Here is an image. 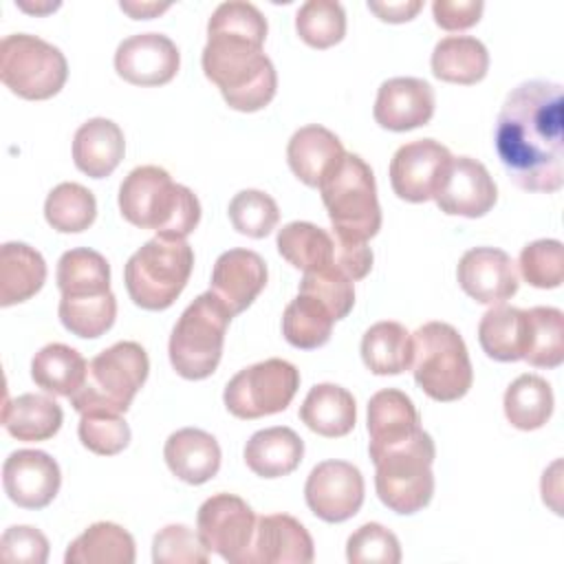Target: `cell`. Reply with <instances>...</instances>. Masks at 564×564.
Wrapping results in <instances>:
<instances>
[{"label": "cell", "instance_id": "cell-1", "mask_svg": "<svg viewBox=\"0 0 564 564\" xmlns=\"http://www.w3.org/2000/svg\"><path fill=\"white\" fill-rule=\"evenodd\" d=\"M507 176L524 192H557L564 185L562 84L529 79L502 101L494 137Z\"/></svg>", "mask_w": 564, "mask_h": 564}, {"label": "cell", "instance_id": "cell-2", "mask_svg": "<svg viewBox=\"0 0 564 564\" xmlns=\"http://www.w3.org/2000/svg\"><path fill=\"white\" fill-rule=\"evenodd\" d=\"M267 31L260 9L242 0L218 4L207 22L203 73L238 112L262 110L275 97V66L262 51Z\"/></svg>", "mask_w": 564, "mask_h": 564}, {"label": "cell", "instance_id": "cell-3", "mask_svg": "<svg viewBox=\"0 0 564 564\" xmlns=\"http://www.w3.org/2000/svg\"><path fill=\"white\" fill-rule=\"evenodd\" d=\"M121 216L139 227L154 229L163 238L185 240L200 220V203L196 194L174 183L159 165L134 167L119 187Z\"/></svg>", "mask_w": 564, "mask_h": 564}, {"label": "cell", "instance_id": "cell-4", "mask_svg": "<svg viewBox=\"0 0 564 564\" xmlns=\"http://www.w3.org/2000/svg\"><path fill=\"white\" fill-rule=\"evenodd\" d=\"M368 454L377 469V496L390 511L412 516L430 505L434 496L432 463L436 458V447L425 430H419L403 443Z\"/></svg>", "mask_w": 564, "mask_h": 564}, {"label": "cell", "instance_id": "cell-5", "mask_svg": "<svg viewBox=\"0 0 564 564\" xmlns=\"http://www.w3.org/2000/svg\"><path fill=\"white\" fill-rule=\"evenodd\" d=\"M328 212L333 236L346 242H368L381 229V207L370 165L346 152L339 165L317 187Z\"/></svg>", "mask_w": 564, "mask_h": 564}, {"label": "cell", "instance_id": "cell-6", "mask_svg": "<svg viewBox=\"0 0 564 564\" xmlns=\"http://www.w3.org/2000/svg\"><path fill=\"white\" fill-rule=\"evenodd\" d=\"M410 368L416 386L443 403L463 399L474 381L467 346L447 322H427L412 333Z\"/></svg>", "mask_w": 564, "mask_h": 564}, {"label": "cell", "instance_id": "cell-7", "mask_svg": "<svg viewBox=\"0 0 564 564\" xmlns=\"http://www.w3.org/2000/svg\"><path fill=\"white\" fill-rule=\"evenodd\" d=\"M194 251L181 238L156 236L139 247L123 267L130 300L145 311H165L187 286Z\"/></svg>", "mask_w": 564, "mask_h": 564}, {"label": "cell", "instance_id": "cell-8", "mask_svg": "<svg viewBox=\"0 0 564 564\" xmlns=\"http://www.w3.org/2000/svg\"><path fill=\"white\" fill-rule=\"evenodd\" d=\"M150 372V359L141 344L117 341L88 361L82 388L68 397L79 414H126Z\"/></svg>", "mask_w": 564, "mask_h": 564}, {"label": "cell", "instance_id": "cell-9", "mask_svg": "<svg viewBox=\"0 0 564 564\" xmlns=\"http://www.w3.org/2000/svg\"><path fill=\"white\" fill-rule=\"evenodd\" d=\"M231 311L212 293H200L178 317L170 335V364L183 379H207L220 364Z\"/></svg>", "mask_w": 564, "mask_h": 564}, {"label": "cell", "instance_id": "cell-10", "mask_svg": "<svg viewBox=\"0 0 564 564\" xmlns=\"http://www.w3.org/2000/svg\"><path fill=\"white\" fill-rule=\"evenodd\" d=\"M66 77V57L51 42L29 33H11L0 42V79L18 97L51 99Z\"/></svg>", "mask_w": 564, "mask_h": 564}, {"label": "cell", "instance_id": "cell-11", "mask_svg": "<svg viewBox=\"0 0 564 564\" xmlns=\"http://www.w3.org/2000/svg\"><path fill=\"white\" fill-rule=\"evenodd\" d=\"M300 388V370L286 359H264L236 372L225 386V408L236 419H260L289 408Z\"/></svg>", "mask_w": 564, "mask_h": 564}, {"label": "cell", "instance_id": "cell-12", "mask_svg": "<svg viewBox=\"0 0 564 564\" xmlns=\"http://www.w3.org/2000/svg\"><path fill=\"white\" fill-rule=\"evenodd\" d=\"M256 522L253 509L240 496L214 494L196 513V533L207 551L231 564H247Z\"/></svg>", "mask_w": 564, "mask_h": 564}, {"label": "cell", "instance_id": "cell-13", "mask_svg": "<svg viewBox=\"0 0 564 564\" xmlns=\"http://www.w3.org/2000/svg\"><path fill=\"white\" fill-rule=\"evenodd\" d=\"M364 476L346 460L315 465L304 485L308 509L324 522H344L364 505Z\"/></svg>", "mask_w": 564, "mask_h": 564}, {"label": "cell", "instance_id": "cell-14", "mask_svg": "<svg viewBox=\"0 0 564 564\" xmlns=\"http://www.w3.org/2000/svg\"><path fill=\"white\" fill-rule=\"evenodd\" d=\"M432 198L447 216L480 218L496 205L498 187L480 161L452 156Z\"/></svg>", "mask_w": 564, "mask_h": 564}, {"label": "cell", "instance_id": "cell-15", "mask_svg": "<svg viewBox=\"0 0 564 564\" xmlns=\"http://www.w3.org/2000/svg\"><path fill=\"white\" fill-rule=\"evenodd\" d=\"M452 152L434 141L419 139L401 145L390 161V185L408 203H425L434 196Z\"/></svg>", "mask_w": 564, "mask_h": 564}, {"label": "cell", "instance_id": "cell-16", "mask_svg": "<svg viewBox=\"0 0 564 564\" xmlns=\"http://www.w3.org/2000/svg\"><path fill=\"white\" fill-rule=\"evenodd\" d=\"M181 66L176 44L163 33H137L115 51V70L134 86H163L174 79Z\"/></svg>", "mask_w": 564, "mask_h": 564}, {"label": "cell", "instance_id": "cell-17", "mask_svg": "<svg viewBox=\"0 0 564 564\" xmlns=\"http://www.w3.org/2000/svg\"><path fill=\"white\" fill-rule=\"evenodd\" d=\"M460 289L478 304H505L516 295L520 280L513 260L496 247H474L463 253L456 267Z\"/></svg>", "mask_w": 564, "mask_h": 564}, {"label": "cell", "instance_id": "cell-18", "mask_svg": "<svg viewBox=\"0 0 564 564\" xmlns=\"http://www.w3.org/2000/svg\"><path fill=\"white\" fill-rule=\"evenodd\" d=\"M2 485L9 500L18 507L44 509L59 491V465L42 449L11 452L2 465Z\"/></svg>", "mask_w": 564, "mask_h": 564}, {"label": "cell", "instance_id": "cell-19", "mask_svg": "<svg viewBox=\"0 0 564 564\" xmlns=\"http://www.w3.org/2000/svg\"><path fill=\"white\" fill-rule=\"evenodd\" d=\"M375 121L392 132L425 126L434 115V90L419 77H392L377 90Z\"/></svg>", "mask_w": 564, "mask_h": 564}, {"label": "cell", "instance_id": "cell-20", "mask_svg": "<svg viewBox=\"0 0 564 564\" xmlns=\"http://www.w3.org/2000/svg\"><path fill=\"white\" fill-rule=\"evenodd\" d=\"M313 557V538L297 518L289 513L258 518L247 564H308Z\"/></svg>", "mask_w": 564, "mask_h": 564}, {"label": "cell", "instance_id": "cell-21", "mask_svg": "<svg viewBox=\"0 0 564 564\" xmlns=\"http://www.w3.org/2000/svg\"><path fill=\"white\" fill-rule=\"evenodd\" d=\"M267 262L251 249H229L218 256L212 271V293L231 311L242 313L267 286Z\"/></svg>", "mask_w": 564, "mask_h": 564}, {"label": "cell", "instance_id": "cell-22", "mask_svg": "<svg viewBox=\"0 0 564 564\" xmlns=\"http://www.w3.org/2000/svg\"><path fill=\"white\" fill-rule=\"evenodd\" d=\"M346 150L335 132L311 123L293 132L286 145L291 172L308 187H319L322 181L339 165Z\"/></svg>", "mask_w": 564, "mask_h": 564}, {"label": "cell", "instance_id": "cell-23", "mask_svg": "<svg viewBox=\"0 0 564 564\" xmlns=\"http://www.w3.org/2000/svg\"><path fill=\"white\" fill-rule=\"evenodd\" d=\"M163 458L178 480L203 485L220 469V445L205 430L183 427L167 436Z\"/></svg>", "mask_w": 564, "mask_h": 564}, {"label": "cell", "instance_id": "cell-24", "mask_svg": "<svg viewBox=\"0 0 564 564\" xmlns=\"http://www.w3.org/2000/svg\"><path fill=\"white\" fill-rule=\"evenodd\" d=\"M421 427V416L412 399L397 390L386 388L370 397L368 401V452L383 449L412 438Z\"/></svg>", "mask_w": 564, "mask_h": 564}, {"label": "cell", "instance_id": "cell-25", "mask_svg": "<svg viewBox=\"0 0 564 564\" xmlns=\"http://www.w3.org/2000/svg\"><path fill=\"white\" fill-rule=\"evenodd\" d=\"M126 152V139L121 128L106 119L95 117L82 123L73 139V161L77 170L90 178L110 176L121 163Z\"/></svg>", "mask_w": 564, "mask_h": 564}, {"label": "cell", "instance_id": "cell-26", "mask_svg": "<svg viewBox=\"0 0 564 564\" xmlns=\"http://www.w3.org/2000/svg\"><path fill=\"white\" fill-rule=\"evenodd\" d=\"M304 456V441L295 430L275 425L258 430L245 445V463L260 478H282L297 469Z\"/></svg>", "mask_w": 564, "mask_h": 564}, {"label": "cell", "instance_id": "cell-27", "mask_svg": "<svg viewBox=\"0 0 564 564\" xmlns=\"http://www.w3.org/2000/svg\"><path fill=\"white\" fill-rule=\"evenodd\" d=\"M302 423L326 438L346 436L357 423L355 397L337 383H317L300 405Z\"/></svg>", "mask_w": 564, "mask_h": 564}, {"label": "cell", "instance_id": "cell-28", "mask_svg": "<svg viewBox=\"0 0 564 564\" xmlns=\"http://www.w3.org/2000/svg\"><path fill=\"white\" fill-rule=\"evenodd\" d=\"M46 280L42 253L26 242L0 247V306H13L33 297Z\"/></svg>", "mask_w": 564, "mask_h": 564}, {"label": "cell", "instance_id": "cell-29", "mask_svg": "<svg viewBox=\"0 0 564 564\" xmlns=\"http://www.w3.org/2000/svg\"><path fill=\"white\" fill-rule=\"evenodd\" d=\"M64 412L59 403L44 394H20L15 399H7L2 410L4 430L24 443L48 441L62 427Z\"/></svg>", "mask_w": 564, "mask_h": 564}, {"label": "cell", "instance_id": "cell-30", "mask_svg": "<svg viewBox=\"0 0 564 564\" xmlns=\"http://www.w3.org/2000/svg\"><path fill=\"white\" fill-rule=\"evenodd\" d=\"M432 73L449 84H476L489 70L487 46L471 35H447L432 51Z\"/></svg>", "mask_w": 564, "mask_h": 564}, {"label": "cell", "instance_id": "cell-31", "mask_svg": "<svg viewBox=\"0 0 564 564\" xmlns=\"http://www.w3.org/2000/svg\"><path fill=\"white\" fill-rule=\"evenodd\" d=\"M361 359L372 375H401L412 366V333L399 322H377L361 337Z\"/></svg>", "mask_w": 564, "mask_h": 564}, {"label": "cell", "instance_id": "cell-32", "mask_svg": "<svg viewBox=\"0 0 564 564\" xmlns=\"http://www.w3.org/2000/svg\"><path fill=\"white\" fill-rule=\"evenodd\" d=\"M86 370L88 364L82 352L59 341L40 348L31 361L35 386L57 397H73L82 388Z\"/></svg>", "mask_w": 564, "mask_h": 564}, {"label": "cell", "instance_id": "cell-33", "mask_svg": "<svg viewBox=\"0 0 564 564\" xmlns=\"http://www.w3.org/2000/svg\"><path fill=\"white\" fill-rule=\"evenodd\" d=\"M66 564H132L134 538L115 522H95L70 542Z\"/></svg>", "mask_w": 564, "mask_h": 564}, {"label": "cell", "instance_id": "cell-34", "mask_svg": "<svg viewBox=\"0 0 564 564\" xmlns=\"http://www.w3.org/2000/svg\"><path fill=\"white\" fill-rule=\"evenodd\" d=\"M478 341L487 357L496 361H518L527 346V311L496 304L478 324Z\"/></svg>", "mask_w": 564, "mask_h": 564}, {"label": "cell", "instance_id": "cell-35", "mask_svg": "<svg viewBox=\"0 0 564 564\" xmlns=\"http://www.w3.org/2000/svg\"><path fill=\"white\" fill-rule=\"evenodd\" d=\"M278 251L280 256L302 271H317L335 267V240L326 229L306 223L293 220L278 231Z\"/></svg>", "mask_w": 564, "mask_h": 564}, {"label": "cell", "instance_id": "cell-36", "mask_svg": "<svg viewBox=\"0 0 564 564\" xmlns=\"http://www.w3.org/2000/svg\"><path fill=\"white\" fill-rule=\"evenodd\" d=\"M502 405L513 427L522 432L540 430L553 414V390L546 379L527 372L509 383Z\"/></svg>", "mask_w": 564, "mask_h": 564}, {"label": "cell", "instance_id": "cell-37", "mask_svg": "<svg viewBox=\"0 0 564 564\" xmlns=\"http://www.w3.org/2000/svg\"><path fill=\"white\" fill-rule=\"evenodd\" d=\"M57 286L62 295L86 297L110 291V264L108 260L86 247L68 249L57 262Z\"/></svg>", "mask_w": 564, "mask_h": 564}, {"label": "cell", "instance_id": "cell-38", "mask_svg": "<svg viewBox=\"0 0 564 564\" xmlns=\"http://www.w3.org/2000/svg\"><path fill=\"white\" fill-rule=\"evenodd\" d=\"M333 324L335 317L317 297L297 293V297L291 300L284 308L282 335L291 346L300 350H313L330 339Z\"/></svg>", "mask_w": 564, "mask_h": 564}, {"label": "cell", "instance_id": "cell-39", "mask_svg": "<svg viewBox=\"0 0 564 564\" xmlns=\"http://www.w3.org/2000/svg\"><path fill=\"white\" fill-rule=\"evenodd\" d=\"M524 361L535 368H557L564 361V313L555 306L527 311Z\"/></svg>", "mask_w": 564, "mask_h": 564}, {"label": "cell", "instance_id": "cell-40", "mask_svg": "<svg viewBox=\"0 0 564 564\" xmlns=\"http://www.w3.org/2000/svg\"><path fill=\"white\" fill-rule=\"evenodd\" d=\"M95 216L97 200L79 183H59L46 196L44 218L59 234H79L95 223Z\"/></svg>", "mask_w": 564, "mask_h": 564}, {"label": "cell", "instance_id": "cell-41", "mask_svg": "<svg viewBox=\"0 0 564 564\" xmlns=\"http://www.w3.org/2000/svg\"><path fill=\"white\" fill-rule=\"evenodd\" d=\"M57 313L59 322L68 333L84 339H95L101 337L115 324L117 297L112 291L86 297L62 295Z\"/></svg>", "mask_w": 564, "mask_h": 564}, {"label": "cell", "instance_id": "cell-42", "mask_svg": "<svg viewBox=\"0 0 564 564\" xmlns=\"http://www.w3.org/2000/svg\"><path fill=\"white\" fill-rule=\"evenodd\" d=\"M295 31L313 48H330L346 35V13L335 0H308L295 13Z\"/></svg>", "mask_w": 564, "mask_h": 564}, {"label": "cell", "instance_id": "cell-43", "mask_svg": "<svg viewBox=\"0 0 564 564\" xmlns=\"http://www.w3.org/2000/svg\"><path fill=\"white\" fill-rule=\"evenodd\" d=\"M229 220L238 234L249 238H264L275 229L280 209L267 192L242 189L229 203Z\"/></svg>", "mask_w": 564, "mask_h": 564}, {"label": "cell", "instance_id": "cell-44", "mask_svg": "<svg viewBox=\"0 0 564 564\" xmlns=\"http://www.w3.org/2000/svg\"><path fill=\"white\" fill-rule=\"evenodd\" d=\"M522 278L535 289H557L564 280V247L555 238L533 240L520 251Z\"/></svg>", "mask_w": 564, "mask_h": 564}, {"label": "cell", "instance_id": "cell-45", "mask_svg": "<svg viewBox=\"0 0 564 564\" xmlns=\"http://www.w3.org/2000/svg\"><path fill=\"white\" fill-rule=\"evenodd\" d=\"M300 293L317 297L330 311L335 322L344 319L355 306L352 280L346 273H341L337 267L304 271V278L300 282Z\"/></svg>", "mask_w": 564, "mask_h": 564}, {"label": "cell", "instance_id": "cell-46", "mask_svg": "<svg viewBox=\"0 0 564 564\" xmlns=\"http://www.w3.org/2000/svg\"><path fill=\"white\" fill-rule=\"evenodd\" d=\"M77 434L82 445L99 456H115L130 443V425L121 414L110 412L82 414Z\"/></svg>", "mask_w": 564, "mask_h": 564}, {"label": "cell", "instance_id": "cell-47", "mask_svg": "<svg viewBox=\"0 0 564 564\" xmlns=\"http://www.w3.org/2000/svg\"><path fill=\"white\" fill-rule=\"evenodd\" d=\"M350 564H399L401 544L397 535L379 522H366L346 542Z\"/></svg>", "mask_w": 564, "mask_h": 564}, {"label": "cell", "instance_id": "cell-48", "mask_svg": "<svg viewBox=\"0 0 564 564\" xmlns=\"http://www.w3.org/2000/svg\"><path fill=\"white\" fill-rule=\"evenodd\" d=\"M152 560L156 564H207L209 551L185 524H167L152 540Z\"/></svg>", "mask_w": 564, "mask_h": 564}, {"label": "cell", "instance_id": "cell-49", "mask_svg": "<svg viewBox=\"0 0 564 564\" xmlns=\"http://www.w3.org/2000/svg\"><path fill=\"white\" fill-rule=\"evenodd\" d=\"M0 555L7 562L44 564L48 560V540L35 527H9L0 540Z\"/></svg>", "mask_w": 564, "mask_h": 564}, {"label": "cell", "instance_id": "cell-50", "mask_svg": "<svg viewBox=\"0 0 564 564\" xmlns=\"http://www.w3.org/2000/svg\"><path fill=\"white\" fill-rule=\"evenodd\" d=\"M485 4L480 0H434V22L445 31H465L474 26L482 15Z\"/></svg>", "mask_w": 564, "mask_h": 564}, {"label": "cell", "instance_id": "cell-51", "mask_svg": "<svg viewBox=\"0 0 564 564\" xmlns=\"http://www.w3.org/2000/svg\"><path fill=\"white\" fill-rule=\"evenodd\" d=\"M421 0H399V2H368V9L383 22H408L421 11Z\"/></svg>", "mask_w": 564, "mask_h": 564}, {"label": "cell", "instance_id": "cell-52", "mask_svg": "<svg viewBox=\"0 0 564 564\" xmlns=\"http://www.w3.org/2000/svg\"><path fill=\"white\" fill-rule=\"evenodd\" d=\"M121 11H126L130 18L134 20H150L159 13H163L165 9H170V4H159V2H119Z\"/></svg>", "mask_w": 564, "mask_h": 564}]
</instances>
